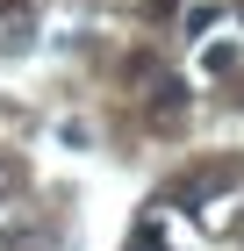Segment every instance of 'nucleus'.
I'll return each mask as SVG.
<instances>
[{
    "instance_id": "1",
    "label": "nucleus",
    "mask_w": 244,
    "mask_h": 251,
    "mask_svg": "<svg viewBox=\"0 0 244 251\" xmlns=\"http://www.w3.org/2000/svg\"><path fill=\"white\" fill-rule=\"evenodd\" d=\"M130 251H165V230H158V223H144V230L130 237Z\"/></svg>"
}]
</instances>
